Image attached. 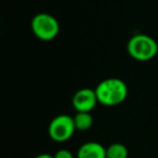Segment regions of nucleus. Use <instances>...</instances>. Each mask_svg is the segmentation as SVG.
<instances>
[{"label": "nucleus", "instance_id": "3", "mask_svg": "<svg viewBox=\"0 0 158 158\" xmlns=\"http://www.w3.org/2000/svg\"><path fill=\"white\" fill-rule=\"evenodd\" d=\"M31 31L40 40L50 41L54 39L60 31V24L53 15L48 13H38L31 20Z\"/></svg>", "mask_w": 158, "mask_h": 158}, {"label": "nucleus", "instance_id": "5", "mask_svg": "<svg viewBox=\"0 0 158 158\" xmlns=\"http://www.w3.org/2000/svg\"><path fill=\"white\" fill-rule=\"evenodd\" d=\"M99 103L95 90L84 88L78 90L73 97V106L77 112L90 113Z\"/></svg>", "mask_w": 158, "mask_h": 158}, {"label": "nucleus", "instance_id": "6", "mask_svg": "<svg viewBox=\"0 0 158 158\" xmlns=\"http://www.w3.org/2000/svg\"><path fill=\"white\" fill-rule=\"evenodd\" d=\"M77 158H106V148L98 142H88L79 147Z\"/></svg>", "mask_w": 158, "mask_h": 158}, {"label": "nucleus", "instance_id": "10", "mask_svg": "<svg viewBox=\"0 0 158 158\" xmlns=\"http://www.w3.org/2000/svg\"><path fill=\"white\" fill-rule=\"evenodd\" d=\"M35 158H54V156L50 155V154H40V155L36 156Z\"/></svg>", "mask_w": 158, "mask_h": 158}, {"label": "nucleus", "instance_id": "4", "mask_svg": "<svg viewBox=\"0 0 158 158\" xmlns=\"http://www.w3.org/2000/svg\"><path fill=\"white\" fill-rule=\"evenodd\" d=\"M75 130L76 127H75L74 117L61 114L51 120L48 128V133L53 141L63 143L72 138Z\"/></svg>", "mask_w": 158, "mask_h": 158}, {"label": "nucleus", "instance_id": "7", "mask_svg": "<svg viewBox=\"0 0 158 158\" xmlns=\"http://www.w3.org/2000/svg\"><path fill=\"white\" fill-rule=\"evenodd\" d=\"M74 123L76 130L79 131H87L93 125V117L90 113L87 112H77L74 116Z\"/></svg>", "mask_w": 158, "mask_h": 158}, {"label": "nucleus", "instance_id": "2", "mask_svg": "<svg viewBox=\"0 0 158 158\" xmlns=\"http://www.w3.org/2000/svg\"><path fill=\"white\" fill-rule=\"evenodd\" d=\"M127 51L132 59L145 62L156 56L158 53V44L151 36L138 34L128 41Z\"/></svg>", "mask_w": 158, "mask_h": 158}, {"label": "nucleus", "instance_id": "8", "mask_svg": "<svg viewBox=\"0 0 158 158\" xmlns=\"http://www.w3.org/2000/svg\"><path fill=\"white\" fill-rule=\"evenodd\" d=\"M106 158H128V149L121 143H114L106 148Z\"/></svg>", "mask_w": 158, "mask_h": 158}, {"label": "nucleus", "instance_id": "1", "mask_svg": "<svg viewBox=\"0 0 158 158\" xmlns=\"http://www.w3.org/2000/svg\"><path fill=\"white\" fill-rule=\"evenodd\" d=\"M98 101L104 106H116L126 100L128 88L118 78H107L101 81L95 88Z\"/></svg>", "mask_w": 158, "mask_h": 158}, {"label": "nucleus", "instance_id": "9", "mask_svg": "<svg viewBox=\"0 0 158 158\" xmlns=\"http://www.w3.org/2000/svg\"><path fill=\"white\" fill-rule=\"evenodd\" d=\"M54 158H74V156L67 149H60L55 153Z\"/></svg>", "mask_w": 158, "mask_h": 158}]
</instances>
